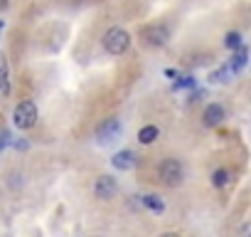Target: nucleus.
Wrapping results in <instances>:
<instances>
[{"instance_id": "4468645a", "label": "nucleus", "mask_w": 251, "mask_h": 237, "mask_svg": "<svg viewBox=\"0 0 251 237\" xmlns=\"http://www.w3.org/2000/svg\"><path fill=\"white\" fill-rule=\"evenodd\" d=\"M224 45H226V50H231V52L239 50V47H241V35H239V32H229V35L224 37Z\"/></svg>"}, {"instance_id": "f3484780", "label": "nucleus", "mask_w": 251, "mask_h": 237, "mask_svg": "<svg viewBox=\"0 0 251 237\" xmlns=\"http://www.w3.org/2000/svg\"><path fill=\"white\" fill-rule=\"evenodd\" d=\"M236 237H251V222H249V225H244V227L239 230V235H236Z\"/></svg>"}, {"instance_id": "20e7f679", "label": "nucleus", "mask_w": 251, "mask_h": 237, "mask_svg": "<svg viewBox=\"0 0 251 237\" xmlns=\"http://www.w3.org/2000/svg\"><path fill=\"white\" fill-rule=\"evenodd\" d=\"M143 40H146V47H153V50H160L168 45L170 40V30L165 25H151L143 30Z\"/></svg>"}, {"instance_id": "9d476101", "label": "nucleus", "mask_w": 251, "mask_h": 237, "mask_svg": "<svg viewBox=\"0 0 251 237\" xmlns=\"http://www.w3.org/2000/svg\"><path fill=\"white\" fill-rule=\"evenodd\" d=\"M246 59H249V52H246V47H244V45H241L239 50H234V55H231V62H229V69H231V74L241 72V69H244V64H246Z\"/></svg>"}, {"instance_id": "f03ea898", "label": "nucleus", "mask_w": 251, "mask_h": 237, "mask_svg": "<svg viewBox=\"0 0 251 237\" xmlns=\"http://www.w3.org/2000/svg\"><path fill=\"white\" fill-rule=\"evenodd\" d=\"M13 124H15V129H20V131H27V129H32V126L37 124V106H35V101L25 99V101H20V104L15 106V111H13Z\"/></svg>"}, {"instance_id": "39448f33", "label": "nucleus", "mask_w": 251, "mask_h": 237, "mask_svg": "<svg viewBox=\"0 0 251 237\" xmlns=\"http://www.w3.org/2000/svg\"><path fill=\"white\" fill-rule=\"evenodd\" d=\"M116 190H118V185H116V180L111 176H99L96 183H94V195L99 200H111L116 195Z\"/></svg>"}, {"instance_id": "ddd939ff", "label": "nucleus", "mask_w": 251, "mask_h": 237, "mask_svg": "<svg viewBox=\"0 0 251 237\" xmlns=\"http://www.w3.org/2000/svg\"><path fill=\"white\" fill-rule=\"evenodd\" d=\"M173 89H195V77H190V74H180L177 82L173 84Z\"/></svg>"}, {"instance_id": "0eeeda50", "label": "nucleus", "mask_w": 251, "mask_h": 237, "mask_svg": "<svg viewBox=\"0 0 251 237\" xmlns=\"http://www.w3.org/2000/svg\"><path fill=\"white\" fill-rule=\"evenodd\" d=\"M224 118H226V114H224V109H222L219 104H209V106L204 109V114H202V121H204V126H209V129L219 126Z\"/></svg>"}, {"instance_id": "f8f14e48", "label": "nucleus", "mask_w": 251, "mask_h": 237, "mask_svg": "<svg viewBox=\"0 0 251 237\" xmlns=\"http://www.w3.org/2000/svg\"><path fill=\"white\" fill-rule=\"evenodd\" d=\"M141 200H143V205H146L148 210H153V212H163V210H165V203H163L160 195H155V193H148V195H143Z\"/></svg>"}, {"instance_id": "f257e3e1", "label": "nucleus", "mask_w": 251, "mask_h": 237, "mask_svg": "<svg viewBox=\"0 0 251 237\" xmlns=\"http://www.w3.org/2000/svg\"><path fill=\"white\" fill-rule=\"evenodd\" d=\"M101 45H103V50L108 52V55H123L126 50L131 47V35L126 32L123 28H111V30H106L103 32V37H101Z\"/></svg>"}, {"instance_id": "9b49d317", "label": "nucleus", "mask_w": 251, "mask_h": 237, "mask_svg": "<svg viewBox=\"0 0 251 237\" xmlns=\"http://www.w3.org/2000/svg\"><path fill=\"white\" fill-rule=\"evenodd\" d=\"M158 126H153V124H148V126H143L141 131H138V141L143 144V146H148V144H153L155 139H158Z\"/></svg>"}, {"instance_id": "7ed1b4c3", "label": "nucleus", "mask_w": 251, "mask_h": 237, "mask_svg": "<svg viewBox=\"0 0 251 237\" xmlns=\"http://www.w3.org/2000/svg\"><path fill=\"white\" fill-rule=\"evenodd\" d=\"M158 178L168 188H177L182 183V178H185V168H182V163L177 158H165L160 163V168H158Z\"/></svg>"}, {"instance_id": "a211bd4d", "label": "nucleus", "mask_w": 251, "mask_h": 237, "mask_svg": "<svg viewBox=\"0 0 251 237\" xmlns=\"http://www.w3.org/2000/svg\"><path fill=\"white\" fill-rule=\"evenodd\" d=\"M10 141V134L8 131H0V151H3V146Z\"/></svg>"}, {"instance_id": "6ab92c4d", "label": "nucleus", "mask_w": 251, "mask_h": 237, "mask_svg": "<svg viewBox=\"0 0 251 237\" xmlns=\"http://www.w3.org/2000/svg\"><path fill=\"white\" fill-rule=\"evenodd\" d=\"M165 77H168V79H177L180 72H177V69H165Z\"/></svg>"}, {"instance_id": "6e6552de", "label": "nucleus", "mask_w": 251, "mask_h": 237, "mask_svg": "<svg viewBox=\"0 0 251 237\" xmlns=\"http://www.w3.org/2000/svg\"><path fill=\"white\" fill-rule=\"evenodd\" d=\"M111 163H113L116 171H131V168L138 163V158H136L133 151H118V153H113Z\"/></svg>"}, {"instance_id": "423d86ee", "label": "nucleus", "mask_w": 251, "mask_h": 237, "mask_svg": "<svg viewBox=\"0 0 251 237\" xmlns=\"http://www.w3.org/2000/svg\"><path fill=\"white\" fill-rule=\"evenodd\" d=\"M118 131H121L118 118H106V121L99 126V131H96V139H99V144H108L113 136H118Z\"/></svg>"}, {"instance_id": "412c9836", "label": "nucleus", "mask_w": 251, "mask_h": 237, "mask_svg": "<svg viewBox=\"0 0 251 237\" xmlns=\"http://www.w3.org/2000/svg\"><path fill=\"white\" fill-rule=\"evenodd\" d=\"M8 8V0H0V10H5Z\"/></svg>"}, {"instance_id": "4be33fe9", "label": "nucleus", "mask_w": 251, "mask_h": 237, "mask_svg": "<svg viewBox=\"0 0 251 237\" xmlns=\"http://www.w3.org/2000/svg\"><path fill=\"white\" fill-rule=\"evenodd\" d=\"M0 30H3V20H0Z\"/></svg>"}, {"instance_id": "aec40b11", "label": "nucleus", "mask_w": 251, "mask_h": 237, "mask_svg": "<svg viewBox=\"0 0 251 237\" xmlns=\"http://www.w3.org/2000/svg\"><path fill=\"white\" fill-rule=\"evenodd\" d=\"M160 237H180V235H177V232H163Z\"/></svg>"}, {"instance_id": "2eb2a0df", "label": "nucleus", "mask_w": 251, "mask_h": 237, "mask_svg": "<svg viewBox=\"0 0 251 237\" xmlns=\"http://www.w3.org/2000/svg\"><path fill=\"white\" fill-rule=\"evenodd\" d=\"M212 183H214L217 188H224V185L229 183V173H226L224 168H219V171H214V173H212Z\"/></svg>"}, {"instance_id": "dca6fc26", "label": "nucleus", "mask_w": 251, "mask_h": 237, "mask_svg": "<svg viewBox=\"0 0 251 237\" xmlns=\"http://www.w3.org/2000/svg\"><path fill=\"white\" fill-rule=\"evenodd\" d=\"M229 74H231V69H229V67H222V69H217V72L209 77V82H217V84H219V82H224Z\"/></svg>"}, {"instance_id": "1a4fd4ad", "label": "nucleus", "mask_w": 251, "mask_h": 237, "mask_svg": "<svg viewBox=\"0 0 251 237\" xmlns=\"http://www.w3.org/2000/svg\"><path fill=\"white\" fill-rule=\"evenodd\" d=\"M0 94L3 96L10 94V64L5 55H0Z\"/></svg>"}]
</instances>
